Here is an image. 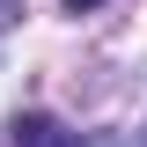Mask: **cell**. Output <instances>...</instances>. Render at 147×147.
I'll return each mask as SVG.
<instances>
[{
	"mask_svg": "<svg viewBox=\"0 0 147 147\" xmlns=\"http://www.w3.org/2000/svg\"><path fill=\"white\" fill-rule=\"evenodd\" d=\"M7 140H15V147H81L66 125H59V118H44V110H15Z\"/></svg>",
	"mask_w": 147,
	"mask_h": 147,
	"instance_id": "6da1fadb",
	"label": "cell"
},
{
	"mask_svg": "<svg viewBox=\"0 0 147 147\" xmlns=\"http://www.w3.org/2000/svg\"><path fill=\"white\" fill-rule=\"evenodd\" d=\"M88 7H103V0H66V15H88Z\"/></svg>",
	"mask_w": 147,
	"mask_h": 147,
	"instance_id": "7a4b0ae2",
	"label": "cell"
},
{
	"mask_svg": "<svg viewBox=\"0 0 147 147\" xmlns=\"http://www.w3.org/2000/svg\"><path fill=\"white\" fill-rule=\"evenodd\" d=\"M15 7H22V0H0V22H15Z\"/></svg>",
	"mask_w": 147,
	"mask_h": 147,
	"instance_id": "3957f363",
	"label": "cell"
}]
</instances>
